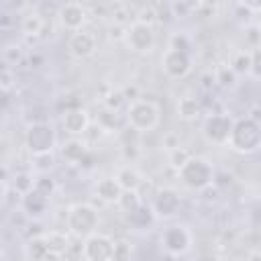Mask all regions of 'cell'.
I'll return each mask as SVG.
<instances>
[{
    "mask_svg": "<svg viewBox=\"0 0 261 261\" xmlns=\"http://www.w3.org/2000/svg\"><path fill=\"white\" fill-rule=\"evenodd\" d=\"M228 147L243 155H251L259 151L261 149V122L251 116L237 118L230 139H228Z\"/></svg>",
    "mask_w": 261,
    "mask_h": 261,
    "instance_id": "cell-1",
    "label": "cell"
},
{
    "mask_svg": "<svg viewBox=\"0 0 261 261\" xmlns=\"http://www.w3.org/2000/svg\"><path fill=\"white\" fill-rule=\"evenodd\" d=\"M177 179L186 188L202 192V190L214 186V165L206 157L192 155L188 159V163L181 169H177Z\"/></svg>",
    "mask_w": 261,
    "mask_h": 261,
    "instance_id": "cell-2",
    "label": "cell"
},
{
    "mask_svg": "<svg viewBox=\"0 0 261 261\" xmlns=\"http://www.w3.org/2000/svg\"><path fill=\"white\" fill-rule=\"evenodd\" d=\"M98 222H100L98 210L88 202L73 204L65 214V226L77 239H88L90 234L98 232Z\"/></svg>",
    "mask_w": 261,
    "mask_h": 261,
    "instance_id": "cell-3",
    "label": "cell"
},
{
    "mask_svg": "<svg viewBox=\"0 0 261 261\" xmlns=\"http://www.w3.org/2000/svg\"><path fill=\"white\" fill-rule=\"evenodd\" d=\"M124 116H126L128 126L137 133H151L157 128V124L161 120L159 106L151 100H133L126 106Z\"/></svg>",
    "mask_w": 261,
    "mask_h": 261,
    "instance_id": "cell-4",
    "label": "cell"
},
{
    "mask_svg": "<svg viewBox=\"0 0 261 261\" xmlns=\"http://www.w3.org/2000/svg\"><path fill=\"white\" fill-rule=\"evenodd\" d=\"M24 147L33 155H43V153H53L57 147V133L51 122H33L24 130Z\"/></svg>",
    "mask_w": 261,
    "mask_h": 261,
    "instance_id": "cell-5",
    "label": "cell"
},
{
    "mask_svg": "<svg viewBox=\"0 0 261 261\" xmlns=\"http://www.w3.org/2000/svg\"><path fill=\"white\" fill-rule=\"evenodd\" d=\"M159 245L161 249L171 255V257H179L186 255L192 245H194V234L186 224H169L161 230L159 234Z\"/></svg>",
    "mask_w": 261,
    "mask_h": 261,
    "instance_id": "cell-6",
    "label": "cell"
},
{
    "mask_svg": "<svg viewBox=\"0 0 261 261\" xmlns=\"http://www.w3.org/2000/svg\"><path fill=\"white\" fill-rule=\"evenodd\" d=\"M234 126V118L226 112H212L204 118L202 135L212 145H228L230 133Z\"/></svg>",
    "mask_w": 261,
    "mask_h": 261,
    "instance_id": "cell-7",
    "label": "cell"
},
{
    "mask_svg": "<svg viewBox=\"0 0 261 261\" xmlns=\"http://www.w3.org/2000/svg\"><path fill=\"white\" fill-rule=\"evenodd\" d=\"M122 41L133 53H149V51H153L157 37H155L153 24H145V22L135 20V22L126 24Z\"/></svg>",
    "mask_w": 261,
    "mask_h": 261,
    "instance_id": "cell-8",
    "label": "cell"
},
{
    "mask_svg": "<svg viewBox=\"0 0 261 261\" xmlns=\"http://www.w3.org/2000/svg\"><path fill=\"white\" fill-rule=\"evenodd\" d=\"M149 204L157 220H171L181 208V196L173 188H159Z\"/></svg>",
    "mask_w": 261,
    "mask_h": 261,
    "instance_id": "cell-9",
    "label": "cell"
},
{
    "mask_svg": "<svg viewBox=\"0 0 261 261\" xmlns=\"http://www.w3.org/2000/svg\"><path fill=\"white\" fill-rule=\"evenodd\" d=\"M161 67L165 71L167 77L171 80H181L186 77L192 67H194V57L192 53L188 51H179V49H173V47H167L161 55Z\"/></svg>",
    "mask_w": 261,
    "mask_h": 261,
    "instance_id": "cell-10",
    "label": "cell"
},
{
    "mask_svg": "<svg viewBox=\"0 0 261 261\" xmlns=\"http://www.w3.org/2000/svg\"><path fill=\"white\" fill-rule=\"evenodd\" d=\"M114 241L110 234L94 232L82 243V257L86 261H110L114 251Z\"/></svg>",
    "mask_w": 261,
    "mask_h": 261,
    "instance_id": "cell-11",
    "label": "cell"
},
{
    "mask_svg": "<svg viewBox=\"0 0 261 261\" xmlns=\"http://www.w3.org/2000/svg\"><path fill=\"white\" fill-rule=\"evenodd\" d=\"M57 18H59V24L65 31L77 33V31L84 29V24L88 20V12H86V8L80 2H65V4L59 6Z\"/></svg>",
    "mask_w": 261,
    "mask_h": 261,
    "instance_id": "cell-12",
    "label": "cell"
},
{
    "mask_svg": "<svg viewBox=\"0 0 261 261\" xmlns=\"http://www.w3.org/2000/svg\"><path fill=\"white\" fill-rule=\"evenodd\" d=\"M67 51L75 59H86L96 51V37L84 29L77 33H71L67 39Z\"/></svg>",
    "mask_w": 261,
    "mask_h": 261,
    "instance_id": "cell-13",
    "label": "cell"
},
{
    "mask_svg": "<svg viewBox=\"0 0 261 261\" xmlns=\"http://www.w3.org/2000/svg\"><path fill=\"white\" fill-rule=\"evenodd\" d=\"M61 124H63L65 133H69L71 137L86 135L90 128V114L84 108H67L61 114Z\"/></svg>",
    "mask_w": 261,
    "mask_h": 261,
    "instance_id": "cell-14",
    "label": "cell"
},
{
    "mask_svg": "<svg viewBox=\"0 0 261 261\" xmlns=\"http://www.w3.org/2000/svg\"><path fill=\"white\" fill-rule=\"evenodd\" d=\"M122 188L118 184V179L114 175H106V177H100L96 184H94V194L98 196V200H102L104 204H118L120 196H122Z\"/></svg>",
    "mask_w": 261,
    "mask_h": 261,
    "instance_id": "cell-15",
    "label": "cell"
},
{
    "mask_svg": "<svg viewBox=\"0 0 261 261\" xmlns=\"http://www.w3.org/2000/svg\"><path fill=\"white\" fill-rule=\"evenodd\" d=\"M49 208V198L37 190H31L29 194L22 196V202H20V210L29 216V218H39L47 212Z\"/></svg>",
    "mask_w": 261,
    "mask_h": 261,
    "instance_id": "cell-16",
    "label": "cell"
},
{
    "mask_svg": "<svg viewBox=\"0 0 261 261\" xmlns=\"http://www.w3.org/2000/svg\"><path fill=\"white\" fill-rule=\"evenodd\" d=\"M41 239L45 241V245H47L51 257H61V255H65V253L71 249L69 237H67V232H63V230H57V228L45 230V232H41Z\"/></svg>",
    "mask_w": 261,
    "mask_h": 261,
    "instance_id": "cell-17",
    "label": "cell"
},
{
    "mask_svg": "<svg viewBox=\"0 0 261 261\" xmlns=\"http://www.w3.org/2000/svg\"><path fill=\"white\" fill-rule=\"evenodd\" d=\"M124 216H126L128 226H130V228H137V230H145V228L153 226L155 220H157L155 214H153V210H151V204H147V202L139 204L135 210L126 212Z\"/></svg>",
    "mask_w": 261,
    "mask_h": 261,
    "instance_id": "cell-18",
    "label": "cell"
},
{
    "mask_svg": "<svg viewBox=\"0 0 261 261\" xmlns=\"http://www.w3.org/2000/svg\"><path fill=\"white\" fill-rule=\"evenodd\" d=\"M114 177L118 179V184H120V188L124 192H137L141 188V184L145 181V177L141 175V171L137 167H133V165H122L114 173Z\"/></svg>",
    "mask_w": 261,
    "mask_h": 261,
    "instance_id": "cell-19",
    "label": "cell"
},
{
    "mask_svg": "<svg viewBox=\"0 0 261 261\" xmlns=\"http://www.w3.org/2000/svg\"><path fill=\"white\" fill-rule=\"evenodd\" d=\"M61 155L67 163H75L82 165L84 159L88 157V145L82 139H69L61 145Z\"/></svg>",
    "mask_w": 261,
    "mask_h": 261,
    "instance_id": "cell-20",
    "label": "cell"
},
{
    "mask_svg": "<svg viewBox=\"0 0 261 261\" xmlns=\"http://www.w3.org/2000/svg\"><path fill=\"white\" fill-rule=\"evenodd\" d=\"M175 110H177V116H179L181 120H188V122H190V120L200 118V114H202V104H200V100L194 98V96H184V98L177 100Z\"/></svg>",
    "mask_w": 261,
    "mask_h": 261,
    "instance_id": "cell-21",
    "label": "cell"
},
{
    "mask_svg": "<svg viewBox=\"0 0 261 261\" xmlns=\"http://www.w3.org/2000/svg\"><path fill=\"white\" fill-rule=\"evenodd\" d=\"M228 65L237 75H251V51H237Z\"/></svg>",
    "mask_w": 261,
    "mask_h": 261,
    "instance_id": "cell-22",
    "label": "cell"
},
{
    "mask_svg": "<svg viewBox=\"0 0 261 261\" xmlns=\"http://www.w3.org/2000/svg\"><path fill=\"white\" fill-rule=\"evenodd\" d=\"M55 167V153H43L31 157V169L39 175H47Z\"/></svg>",
    "mask_w": 261,
    "mask_h": 261,
    "instance_id": "cell-23",
    "label": "cell"
},
{
    "mask_svg": "<svg viewBox=\"0 0 261 261\" xmlns=\"http://www.w3.org/2000/svg\"><path fill=\"white\" fill-rule=\"evenodd\" d=\"M27 255H29V259H33V261H45L47 257H51V255H49V249H47V245H45V241L41 239V234H39V237H33V239L27 243Z\"/></svg>",
    "mask_w": 261,
    "mask_h": 261,
    "instance_id": "cell-24",
    "label": "cell"
},
{
    "mask_svg": "<svg viewBox=\"0 0 261 261\" xmlns=\"http://www.w3.org/2000/svg\"><path fill=\"white\" fill-rule=\"evenodd\" d=\"M35 179H37V177H35L31 171H18V173H14L12 190L18 192L20 196H24V194H29L31 190H35Z\"/></svg>",
    "mask_w": 261,
    "mask_h": 261,
    "instance_id": "cell-25",
    "label": "cell"
},
{
    "mask_svg": "<svg viewBox=\"0 0 261 261\" xmlns=\"http://www.w3.org/2000/svg\"><path fill=\"white\" fill-rule=\"evenodd\" d=\"M43 24H45V18H43L39 12H31V14L22 16L20 29H22V33H24V35H33V37H37V35L41 33Z\"/></svg>",
    "mask_w": 261,
    "mask_h": 261,
    "instance_id": "cell-26",
    "label": "cell"
},
{
    "mask_svg": "<svg viewBox=\"0 0 261 261\" xmlns=\"http://www.w3.org/2000/svg\"><path fill=\"white\" fill-rule=\"evenodd\" d=\"M124 104L128 106L130 102H128V98H126V94H124L122 90H110V92L104 96V108H106V110L120 112V108H122Z\"/></svg>",
    "mask_w": 261,
    "mask_h": 261,
    "instance_id": "cell-27",
    "label": "cell"
},
{
    "mask_svg": "<svg viewBox=\"0 0 261 261\" xmlns=\"http://www.w3.org/2000/svg\"><path fill=\"white\" fill-rule=\"evenodd\" d=\"M130 259H133V245L124 239H116L110 261H130Z\"/></svg>",
    "mask_w": 261,
    "mask_h": 261,
    "instance_id": "cell-28",
    "label": "cell"
},
{
    "mask_svg": "<svg viewBox=\"0 0 261 261\" xmlns=\"http://www.w3.org/2000/svg\"><path fill=\"white\" fill-rule=\"evenodd\" d=\"M139 204H143L139 192H122V196H120V200H118V208H120L124 214L130 212V210H135Z\"/></svg>",
    "mask_w": 261,
    "mask_h": 261,
    "instance_id": "cell-29",
    "label": "cell"
},
{
    "mask_svg": "<svg viewBox=\"0 0 261 261\" xmlns=\"http://www.w3.org/2000/svg\"><path fill=\"white\" fill-rule=\"evenodd\" d=\"M192 157V153L188 151V149H184V147H177V149H173L171 153H169V165L177 171V169H181L186 163H188V159Z\"/></svg>",
    "mask_w": 261,
    "mask_h": 261,
    "instance_id": "cell-30",
    "label": "cell"
},
{
    "mask_svg": "<svg viewBox=\"0 0 261 261\" xmlns=\"http://www.w3.org/2000/svg\"><path fill=\"white\" fill-rule=\"evenodd\" d=\"M55 179L53 177H49V175H37V179H35V190L37 192H41V194H45L47 198H51L53 194H55Z\"/></svg>",
    "mask_w": 261,
    "mask_h": 261,
    "instance_id": "cell-31",
    "label": "cell"
},
{
    "mask_svg": "<svg viewBox=\"0 0 261 261\" xmlns=\"http://www.w3.org/2000/svg\"><path fill=\"white\" fill-rule=\"evenodd\" d=\"M169 10L173 12V16H192L198 10L196 2H173L169 4Z\"/></svg>",
    "mask_w": 261,
    "mask_h": 261,
    "instance_id": "cell-32",
    "label": "cell"
},
{
    "mask_svg": "<svg viewBox=\"0 0 261 261\" xmlns=\"http://www.w3.org/2000/svg\"><path fill=\"white\" fill-rule=\"evenodd\" d=\"M216 82L220 84V86H224V88H232L234 86V82H237V73L230 69V65H226V67H220L218 71H216Z\"/></svg>",
    "mask_w": 261,
    "mask_h": 261,
    "instance_id": "cell-33",
    "label": "cell"
},
{
    "mask_svg": "<svg viewBox=\"0 0 261 261\" xmlns=\"http://www.w3.org/2000/svg\"><path fill=\"white\" fill-rule=\"evenodd\" d=\"M169 47L192 53V41H190V37H188V35H184V33H175V35L171 37V41H169Z\"/></svg>",
    "mask_w": 261,
    "mask_h": 261,
    "instance_id": "cell-34",
    "label": "cell"
},
{
    "mask_svg": "<svg viewBox=\"0 0 261 261\" xmlns=\"http://www.w3.org/2000/svg\"><path fill=\"white\" fill-rule=\"evenodd\" d=\"M14 82H16L14 71H12L10 67H4V69H2V75H0V88H2V92L8 94V92L12 90V86H14Z\"/></svg>",
    "mask_w": 261,
    "mask_h": 261,
    "instance_id": "cell-35",
    "label": "cell"
},
{
    "mask_svg": "<svg viewBox=\"0 0 261 261\" xmlns=\"http://www.w3.org/2000/svg\"><path fill=\"white\" fill-rule=\"evenodd\" d=\"M251 75L261 80V45L251 51Z\"/></svg>",
    "mask_w": 261,
    "mask_h": 261,
    "instance_id": "cell-36",
    "label": "cell"
},
{
    "mask_svg": "<svg viewBox=\"0 0 261 261\" xmlns=\"http://www.w3.org/2000/svg\"><path fill=\"white\" fill-rule=\"evenodd\" d=\"M139 22H145V24H153L157 20V10L155 6H145L139 10V16H137Z\"/></svg>",
    "mask_w": 261,
    "mask_h": 261,
    "instance_id": "cell-37",
    "label": "cell"
},
{
    "mask_svg": "<svg viewBox=\"0 0 261 261\" xmlns=\"http://www.w3.org/2000/svg\"><path fill=\"white\" fill-rule=\"evenodd\" d=\"M161 145H163V149H167V151L171 153L173 149L181 147V145H179V135H177V133H165V135H163Z\"/></svg>",
    "mask_w": 261,
    "mask_h": 261,
    "instance_id": "cell-38",
    "label": "cell"
},
{
    "mask_svg": "<svg viewBox=\"0 0 261 261\" xmlns=\"http://www.w3.org/2000/svg\"><path fill=\"white\" fill-rule=\"evenodd\" d=\"M257 31H259V35H261V20H259V24H257Z\"/></svg>",
    "mask_w": 261,
    "mask_h": 261,
    "instance_id": "cell-39",
    "label": "cell"
}]
</instances>
